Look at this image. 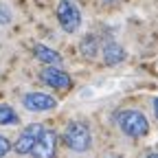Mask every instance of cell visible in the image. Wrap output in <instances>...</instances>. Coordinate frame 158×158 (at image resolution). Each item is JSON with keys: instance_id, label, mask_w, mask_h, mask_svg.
<instances>
[{"instance_id": "cell-10", "label": "cell", "mask_w": 158, "mask_h": 158, "mask_svg": "<svg viewBox=\"0 0 158 158\" xmlns=\"http://www.w3.org/2000/svg\"><path fill=\"white\" fill-rule=\"evenodd\" d=\"M81 53H84V57H88V59H92L94 55H97V51H99V44H97V37L94 35H86L84 40H81Z\"/></svg>"}, {"instance_id": "cell-1", "label": "cell", "mask_w": 158, "mask_h": 158, "mask_svg": "<svg viewBox=\"0 0 158 158\" xmlns=\"http://www.w3.org/2000/svg\"><path fill=\"white\" fill-rule=\"evenodd\" d=\"M118 127H121L123 134L132 136V138H141L147 134L149 130V123H147V116L141 112V110H123L118 114Z\"/></svg>"}, {"instance_id": "cell-9", "label": "cell", "mask_w": 158, "mask_h": 158, "mask_svg": "<svg viewBox=\"0 0 158 158\" xmlns=\"http://www.w3.org/2000/svg\"><path fill=\"white\" fill-rule=\"evenodd\" d=\"M35 57L40 59V62L48 64V66H57L59 62H62V55H59L57 51H53V48H48V46H44V44L35 46Z\"/></svg>"}, {"instance_id": "cell-16", "label": "cell", "mask_w": 158, "mask_h": 158, "mask_svg": "<svg viewBox=\"0 0 158 158\" xmlns=\"http://www.w3.org/2000/svg\"><path fill=\"white\" fill-rule=\"evenodd\" d=\"M103 2H114V0H103Z\"/></svg>"}, {"instance_id": "cell-14", "label": "cell", "mask_w": 158, "mask_h": 158, "mask_svg": "<svg viewBox=\"0 0 158 158\" xmlns=\"http://www.w3.org/2000/svg\"><path fill=\"white\" fill-rule=\"evenodd\" d=\"M154 114H156V118H158V99H154Z\"/></svg>"}, {"instance_id": "cell-12", "label": "cell", "mask_w": 158, "mask_h": 158, "mask_svg": "<svg viewBox=\"0 0 158 158\" xmlns=\"http://www.w3.org/2000/svg\"><path fill=\"white\" fill-rule=\"evenodd\" d=\"M11 9L7 7V5H2V2H0V24H9L11 22Z\"/></svg>"}, {"instance_id": "cell-5", "label": "cell", "mask_w": 158, "mask_h": 158, "mask_svg": "<svg viewBox=\"0 0 158 158\" xmlns=\"http://www.w3.org/2000/svg\"><path fill=\"white\" fill-rule=\"evenodd\" d=\"M42 132H44V125H40V123H31L29 127H24V130H22V134L18 136L15 145H13L15 154H20V156L31 154V149H33L35 141L40 138V134H42Z\"/></svg>"}, {"instance_id": "cell-6", "label": "cell", "mask_w": 158, "mask_h": 158, "mask_svg": "<svg viewBox=\"0 0 158 158\" xmlns=\"http://www.w3.org/2000/svg\"><path fill=\"white\" fill-rule=\"evenodd\" d=\"M57 106V99L46 92H29L24 97V108L29 112H48Z\"/></svg>"}, {"instance_id": "cell-3", "label": "cell", "mask_w": 158, "mask_h": 158, "mask_svg": "<svg viewBox=\"0 0 158 158\" xmlns=\"http://www.w3.org/2000/svg\"><path fill=\"white\" fill-rule=\"evenodd\" d=\"M57 20H59V27L66 33H75L81 27V11H79V7L75 2H70V0H59Z\"/></svg>"}, {"instance_id": "cell-15", "label": "cell", "mask_w": 158, "mask_h": 158, "mask_svg": "<svg viewBox=\"0 0 158 158\" xmlns=\"http://www.w3.org/2000/svg\"><path fill=\"white\" fill-rule=\"evenodd\" d=\"M147 158H158V154H149V156H147Z\"/></svg>"}, {"instance_id": "cell-13", "label": "cell", "mask_w": 158, "mask_h": 158, "mask_svg": "<svg viewBox=\"0 0 158 158\" xmlns=\"http://www.w3.org/2000/svg\"><path fill=\"white\" fill-rule=\"evenodd\" d=\"M9 149H11V143H9V138L0 136V158H2V156H5Z\"/></svg>"}, {"instance_id": "cell-7", "label": "cell", "mask_w": 158, "mask_h": 158, "mask_svg": "<svg viewBox=\"0 0 158 158\" xmlns=\"http://www.w3.org/2000/svg\"><path fill=\"white\" fill-rule=\"evenodd\" d=\"M42 79H44V84L55 88V90H66L70 88V75L66 70H62L59 66H46L42 70Z\"/></svg>"}, {"instance_id": "cell-4", "label": "cell", "mask_w": 158, "mask_h": 158, "mask_svg": "<svg viewBox=\"0 0 158 158\" xmlns=\"http://www.w3.org/2000/svg\"><path fill=\"white\" fill-rule=\"evenodd\" d=\"M55 152H57V134L53 130L44 127V132L40 134V138L31 149V156L33 158H55Z\"/></svg>"}, {"instance_id": "cell-8", "label": "cell", "mask_w": 158, "mask_h": 158, "mask_svg": "<svg viewBox=\"0 0 158 158\" xmlns=\"http://www.w3.org/2000/svg\"><path fill=\"white\" fill-rule=\"evenodd\" d=\"M123 59H125V51H123V46H118L116 42H108V44L103 46V62H106L108 66L121 64Z\"/></svg>"}, {"instance_id": "cell-11", "label": "cell", "mask_w": 158, "mask_h": 158, "mask_svg": "<svg viewBox=\"0 0 158 158\" xmlns=\"http://www.w3.org/2000/svg\"><path fill=\"white\" fill-rule=\"evenodd\" d=\"M18 123V114L13 112L11 106L2 103L0 106V125H15Z\"/></svg>"}, {"instance_id": "cell-2", "label": "cell", "mask_w": 158, "mask_h": 158, "mask_svg": "<svg viewBox=\"0 0 158 158\" xmlns=\"http://www.w3.org/2000/svg\"><path fill=\"white\" fill-rule=\"evenodd\" d=\"M64 143L68 149L81 154V152H88L90 149V143H92V136H90V130L86 123H70L64 132Z\"/></svg>"}]
</instances>
